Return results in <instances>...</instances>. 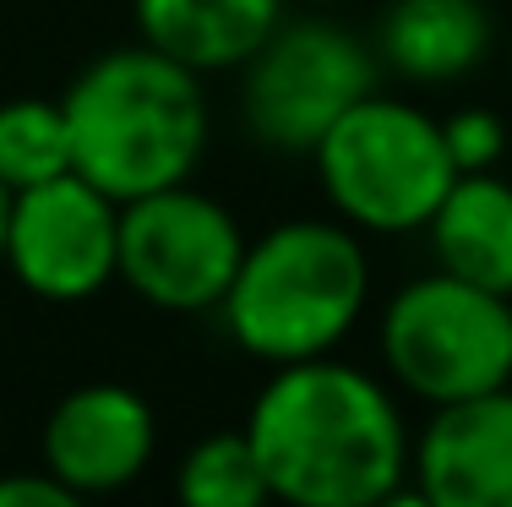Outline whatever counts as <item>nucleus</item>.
I'll return each mask as SVG.
<instances>
[{"instance_id":"nucleus-1","label":"nucleus","mask_w":512,"mask_h":507,"mask_svg":"<svg viewBox=\"0 0 512 507\" xmlns=\"http://www.w3.org/2000/svg\"><path fill=\"white\" fill-rule=\"evenodd\" d=\"M267 491L295 507H376L409 475L393 393L333 355L273 366L246 415Z\"/></svg>"},{"instance_id":"nucleus-19","label":"nucleus","mask_w":512,"mask_h":507,"mask_svg":"<svg viewBox=\"0 0 512 507\" xmlns=\"http://www.w3.org/2000/svg\"><path fill=\"white\" fill-rule=\"evenodd\" d=\"M306 6H338V0H306Z\"/></svg>"},{"instance_id":"nucleus-8","label":"nucleus","mask_w":512,"mask_h":507,"mask_svg":"<svg viewBox=\"0 0 512 507\" xmlns=\"http://www.w3.org/2000/svg\"><path fill=\"white\" fill-rule=\"evenodd\" d=\"M6 268L50 306L93 300L109 279H120V202L77 169L11 191Z\"/></svg>"},{"instance_id":"nucleus-20","label":"nucleus","mask_w":512,"mask_h":507,"mask_svg":"<svg viewBox=\"0 0 512 507\" xmlns=\"http://www.w3.org/2000/svg\"><path fill=\"white\" fill-rule=\"evenodd\" d=\"M507 60H512V50H507Z\"/></svg>"},{"instance_id":"nucleus-11","label":"nucleus","mask_w":512,"mask_h":507,"mask_svg":"<svg viewBox=\"0 0 512 507\" xmlns=\"http://www.w3.org/2000/svg\"><path fill=\"white\" fill-rule=\"evenodd\" d=\"M142 44L191 71H240L284 22V0H131Z\"/></svg>"},{"instance_id":"nucleus-3","label":"nucleus","mask_w":512,"mask_h":507,"mask_svg":"<svg viewBox=\"0 0 512 507\" xmlns=\"http://www.w3.org/2000/svg\"><path fill=\"white\" fill-rule=\"evenodd\" d=\"M371 295V262L344 224L289 219L246 240V257L224 295V328L251 360L295 366L333 355L360 322Z\"/></svg>"},{"instance_id":"nucleus-9","label":"nucleus","mask_w":512,"mask_h":507,"mask_svg":"<svg viewBox=\"0 0 512 507\" xmlns=\"http://www.w3.org/2000/svg\"><path fill=\"white\" fill-rule=\"evenodd\" d=\"M44 469L77 497L120 491L153 464L158 420L148 398L126 382H88L71 388L44 420Z\"/></svg>"},{"instance_id":"nucleus-18","label":"nucleus","mask_w":512,"mask_h":507,"mask_svg":"<svg viewBox=\"0 0 512 507\" xmlns=\"http://www.w3.org/2000/svg\"><path fill=\"white\" fill-rule=\"evenodd\" d=\"M6 224H11V186L0 180V268H6Z\"/></svg>"},{"instance_id":"nucleus-7","label":"nucleus","mask_w":512,"mask_h":507,"mask_svg":"<svg viewBox=\"0 0 512 507\" xmlns=\"http://www.w3.org/2000/svg\"><path fill=\"white\" fill-rule=\"evenodd\" d=\"M246 257L235 213L186 180L120 202V279L158 311H218Z\"/></svg>"},{"instance_id":"nucleus-6","label":"nucleus","mask_w":512,"mask_h":507,"mask_svg":"<svg viewBox=\"0 0 512 507\" xmlns=\"http://www.w3.org/2000/svg\"><path fill=\"white\" fill-rule=\"evenodd\" d=\"M240 77V110L273 153H311L365 93H376V55L338 22H278Z\"/></svg>"},{"instance_id":"nucleus-15","label":"nucleus","mask_w":512,"mask_h":507,"mask_svg":"<svg viewBox=\"0 0 512 507\" xmlns=\"http://www.w3.org/2000/svg\"><path fill=\"white\" fill-rule=\"evenodd\" d=\"M175 491L191 507H256V502H273L267 475H262V458H256L246 431L202 437L197 448L180 458Z\"/></svg>"},{"instance_id":"nucleus-12","label":"nucleus","mask_w":512,"mask_h":507,"mask_svg":"<svg viewBox=\"0 0 512 507\" xmlns=\"http://www.w3.org/2000/svg\"><path fill=\"white\" fill-rule=\"evenodd\" d=\"M491 50V11L480 0H387L376 60L404 82H458Z\"/></svg>"},{"instance_id":"nucleus-17","label":"nucleus","mask_w":512,"mask_h":507,"mask_svg":"<svg viewBox=\"0 0 512 507\" xmlns=\"http://www.w3.org/2000/svg\"><path fill=\"white\" fill-rule=\"evenodd\" d=\"M77 502V491L60 486L50 469H33V475H0V507H66Z\"/></svg>"},{"instance_id":"nucleus-13","label":"nucleus","mask_w":512,"mask_h":507,"mask_svg":"<svg viewBox=\"0 0 512 507\" xmlns=\"http://www.w3.org/2000/svg\"><path fill=\"white\" fill-rule=\"evenodd\" d=\"M425 229L442 273L512 295V186L496 169L458 175Z\"/></svg>"},{"instance_id":"nucleus-5","label":"nucleus","mask_w":512,"mask_h":507,"mask_svg":"<svg viewBox=\"0 0 512 507\" xmlns=\"http://www.w3.org/2000/svg\"><path fill=\"white\" fill-rule=\"evenodd\" d=\"M382 360L425 404L491 393L512 382V295L453 273H425L387 300Z\"/></svg>"},{"instance_id":"nucleus-10","label":"nucleus","mask_w":512,"mask_h":507,"mask_svg":"<svg viewBox=\"0 0 512 507\" xmlns=\"http://www.w3.org/2000/svg\"><path fill=\"white\" fill-rule=\"evenodd\" d=\"M409 469L425 507H512V382L436 404Z\"/></svg>"},{"instance_id":"nucleus-4","label":"nucleus","mask_w":512,"mask_h":507,"mask_svg":"<svg viewBox=\"0 0 512 507\" xmlns=\"http://www.w3.org/2000/svg\"><path fill=\"white\" fill-rule=\"evenodd\" d=\"M322 191L349 224L376 235H409L425 229L442 208L458 164L447 153L442 120L414 110L404 99H365L311 148Z\"/></svg>"},{"instance_id":"nucleus-16","label":"nucleus","mask_w":512,"mask_h":507,"mask_svg":"<svg viewBox=\"0 0 512 507\" xmlns=\"http://www.w3.org/2000/svg\"><path fill=\"white\" fill-rule=\"evenodd\" d=\"M447 153H453L458 175H474V169H496L507 153V126L496 110H458L453 120H442Z\"/></svg>"},{"instance_id":"nucleus-14","label":"nucleus","mask_w":512,"mask_h":507,"mask_svg":"<svg viewBox=\"0 0 512 507\" xmlns=\"http://www.w3.org/2000/svg\"><path fill=\"white\" fill-rule=\"evenodd\" d=\"M71 169V126L50 99H6L0 104V180L28 191Z\"/></svg>"},{"instance_id":"nucleus-2","label":"nucleus","mask_w":512,"mask_h":507,"mask_svg":"<svg viewBox=\"0 0 512 507\" xmlns=\"http://www.w3.org/2000/svg\"><path fill=\"white\" fill-rule=\"evenodd\" d=\"M71 126V169L115 202L180 186L207 153L202 71L153 44L99 55L60 99Z\"/></svg>"}]
</instances>
